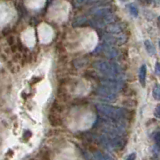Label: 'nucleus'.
Listing matches in <instances>:
<instances>
[{"label": "nucleus", "instance_id": "0eeeda50", "mask_svg": "<svg viewBox=\"0 0 160 160\" xmlns=\"http://www.w3.org/2000/svg\"><path fill=\"white\" fill-rule=\"evenodd\" d=\"M154 141L157 145L160 146V132H157L156 134L154 135Z\"/></svg>", "mask_w": 160, "mask_h": 160}, {"label": "nucleus", "instance_id": "6e6552de", "mask_svg": "<svg viewBox=\"0 0 160 160\" xmlns=\"http://www.w3.org/2000/svg\"><path fill=\"white\" fill-rule=\"evenodd\" d=\"M154 115L157 118H160V104L158 105L156 108H155V110H154Z\"/></svg>", "mask_w": 160, "mask_h": 160}, {"label": "nucleus", "instance_id": "7ed1b4c3", "mask_svg": "<svg viewBox=\"0 0 160 160\" xmlns=\"http://www.w3.org/2000/svg\"><path fill=\"white\" fill-rule=\"evenodd\" d=\"M145 78H146V65L143 64L139 70V81L142 86H145Z\"/></svg>", "mask_w": 160, "mask_h": 160}, {"label": "nucleus", "instance_id": "9b49d317", "mask_svg": "<svg viewBox=\"0 0 160 160\" xmlns=\"http://www.w3.org/2000/svg\"><path fill=\"white\" fill-rule=\"evenodd\" d=\"M141 2H144V3H149L150 1H148V0H140Z\"/></svg>", "mask_w": 160, "mask_h": 160}, {"label": "nucleus", "instance_id": "ddd939ff", "mask_svg": "<svg viewBox=\"0 0 160 160\" xmlns=\"http://www.w3.org/2000/svg\"><path fill=\"white\" fill-rule=\"evenodd\" d=\"M121 1H124V0H121Z\"/></svg>", "mask_w": 160, "mask_h": 160}, {"label": "nucleus", "instance_id": "1a4fd4ad", "mask_svg": "<svg viewBox=\"0 0 160 160\" xmlns=\"http://www.w3.org/2000/svg\"><path fill=\"white\" fill-rule=\"evenodd\" d=\"M155 72H156V74L158 75V76H160V63H156V66H155Z\"/></svg>", "mask_w": 160, "mask_h": 160}, {"label": "nucleus", "instance_id": "20e7f679", "mask_svg": "<svg viewBox=\"0 0 160 160\" xmlns=\"http://www.w3.org/2000/svg\"><path fill=\"white\" fill-rule=\"evenodd\" d=\"M144 46L146 48V51L150 54V55H155L156 54V49H155L154 45L152 44V42L150 40H145L144 41Z\"/></svg>", "mask_w": 160, "mask_h": 160}, {"label": "nucleus", "instance_id": "39448f33", "mask_svg": "<svg viewBox=\"0 0 160 160\" xmlns=\"http://www.w3.org/2000/svg\"><path fill=\"white\" fill-rule=\"evenodd\" d=\"M127 8L129 9L130 13L132 14V16H134V17H137L138 16V9L136 7V5L129 4V5H127Z\"/></svg>", "mask_w": 160, "mask_h": 160}, {"label": "nucleus", "instance_id": "f257e3e1", "mask_svg": "<svg viewBox=\"0 0 160 160\" xmlns=\"http://www.w3.org/2000/svg\"><path fill=\"white\" fill-rule=\"evenodd\" d=\"M97 109L100 113L104 115L105 117L109 118L111 121H120V120L123 119L125 115L123 109L114 106H109V105H105V104L97 105Z\"/></svg>", "mask_w": 160, "mask_h": 160}, {"label": "nucleus", "instance_id": "f8f14e48", "mask_svg": "<svg viewBox=\"0 0 160 160\" xmlns=\"http://www.w3.org/2000/svg\"><path fill=\"white\" fill-rule=\"evenodd\" d=\"M159 47H160V41H159Z\"/></svg>", "mask_w": 160, "mask_h": 160}, {"label": "nucleus", "instance_id": "9d476101", "mask_svg": "<svg viewBox=\"0 0 160 160\" xmlns=\"http://www.w3.org/2000/svg\"><path fill=\"white\" fill-rule=\"evenodd\" d=\"M135 156H136V155H135V153H133V154L130 155V156H128V157H127V159H134V158H135Z\"/></svg>", "mask_w": 160, "mask_h": 160}, {"label": "nucleus", "instance_id": "f03ea898", "mask_svg": "<svg viewBox=\"0 0 160 160\" xmlns=\"http://www.w3.org/2000/svg\"><path fill=\"white\" fill-rule=\"evenodd\" d=\"M94 68L99 70L109 76H114L121 73V68H120L116 63L107 62V61H97L94 63Z\"/></svg>", "mask_w": 160, "mask_h": 160}, {"label": "nucleus", "instance_id": "423d86ee", "mask_svg": "<svg viewBox=\"0 0 160 160\" xmlns=\"http://www.w3.org/2000/svg\"><path fill=\"white\" fill-rule=\"evenodd\" d=\"M153 97L156 100H160V84H156L153 89Z\"/></svg>", "mask_w": 160, "mask_h": 160}]
</instances>
